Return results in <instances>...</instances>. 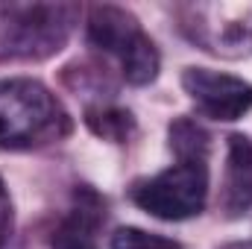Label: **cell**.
I'll return each instance as SVG.
<instances>
[{
  "mask_svg": "<svg viewBox=\"0 0 252 249\" xmlns=\"http://www.w3.org/2000/svg\"><path fill=\"white\" fill-rule=\"evenodd\" d=\"M70 135V115L35 79H0V147L32 150Z\"/></svg>",
  "mask_w": 252,
  "mask_h": 249,
  "instance_id": "6da1fadb",
  "label": "cell"
},
{
  "mask_svg": "<svg viewBox=\"0 0 252 249\" xmlns=\"http://www.w3.org/2000/svg\"><path fill=\"white\" fill-rule=\"evenodd\" d=\"M9 232H12V199L6 193V185L0 182V247L6 244Z\"/></svg>",
  "mask_w": 252,
  "mask_h": 249,
  "instance_id": "7c38bea8",
  "label": "cell"
},
{
  "mask_svg": "<svg viewBox=\"0 0 252 249\" xmlns=\"http://www.w3.org/2000/svg\"><path fill=\"white\" fill-rule=\"evenodd\" d=\"M112 249H182V247L176 241H170V238L126 226V229H118L112 235Z\"/></svg>",
  "mask_w": 252,
  "mask_h": 249,
  "instance_id": "8fae6325",
  "label": "cell"
},
{
  "mask_svg": "<svg viewBox=\"0 0 252 249\" xmlns=\"http://www.w3.org/2000/svg\"><path fill=\"white\" fill-rule=\"evenodd\" d=\"M220 205L226 217H241L252 208V141L247 135H229Z\"/></svg>",
  "mask_w": 252,
  "mask_h": 249,
  "instance_id": "ba28073f",
  "label": "cell"
},
{
  "mask_svg": "<svg viewBox=\"0 0 252 249\" xmlns=\"http://www.w3.org/2000/svg\"><path fill=\"white\" fill-rule=\"evenodd\" d=\"M132 202L158 220H188L205 208L208 158H179L153 179H141L129 190Z\"/></svg>",
  "mask_w": 252,
  "mask_h": 249,
  "instance_id": "277c9868",
  "label": "cell"
},
{
  "mask_svg": "<svg viewBox=\"0 0 252 249\" xmlns=\"http://www.w3.org/2000/svg\"><path fill=\"white\" fill-rule=\"evenodd\" d=\"M106 223V199L94 187H76L73 205L56 226L50 247L53 249H97L100 229Z\"/></svg>",
  "mask_w": 252,
  "mask_h": 249,
  "instance_id": "52a82bcc",
  "label": "cell"
},
{
  "mask_svg": "<svg viewBox=\"0 0 252 249\" xmlns=\"http://www.w3.org/2000/svg\"><path fill=\"white\" fill-rule=\"evenodd\" d=\"M176 18L188 41L205 53L223 59L252 53V3H185Z\"/></svg>",
  "mask_w": 252,
  "mask_h": 249,
  "instance_id": "5b68a950",
  "label": "cell"
},
{
  "mask_svg": "<svg viewBox=\"0 0 252 249\" xmlns=\"http://www.w3.org/2000/svg\"><path fill=\"white\" fill-rule=\"evenodd\" d=\"M223 249H252V241L250 244H229V247H223Z\"/></svg>",
  "mask_w": 252,
  "mask_h": 249,
  "instance_id": "4fadbf2b",
  "label": "cell"
},
{
  "mask_svg": "<svg viewBox=\"0 0 252 249\" xmlns=\"http://www.w3.org/2000/svg\"><path fill=\"white\" fill-rule=\"evenodd\" d=\"M85 124H88V129H91L97 138H106V141H115V144L129 141L132 132H135V118H132V112H126L121 106H109V103L88 106V109H85Z\"/></svg>",
  "mask_w": 252,
  "mask_h": 249,
  "instance_id": "9c48e42d",
  "label": "cell"
},
{
  "mask_svg": "<svg viewBox=\"0 0 252 249\" xmlns=\"http://www.w3.org/2000/svg\"><path fill=\"white\" fill-rule=\"evenodd\" d=\"M88 41L91 47L115 56L124 79L132 85H147L158 76V50L153 38L141 30L132 12L121 6H94L88 12Z\"/></svg>",
  "mask_w": 252,
  "mask_h": 249,
  "instance_id": "3957f363",
  "label": "cell"
},
{
  "mask_svg": "<svg viewBox=\"0 0 252 249\" xmlns=\"http://www.w3.org/2000/svg\"><path fill=\"white\" fill-rule=\"evenodd\" d=\"M208 132L190 118H179L170 124V150L176 158H208Z\"/></svg>",
  "mask_w": 252,
  "mask_h": 249,
  "instance_id": "30bf717a",
  "label": "cell"
},
{
  "mask_svg": "<svg viewBox=\"0 0 252 249\" xmlns=\"http://www.w3.org/2000/svg\"><path fill=\"white\" fill-rule=\"evenodd\" d=\"M182 88L196 109L211 121H238L252 109V85L208 67H188L182 73Z\"/></svg>",
  "mask_w": 252,
  "mask_h": 249,
  "instance_id": "8992f818",
  "label": "cell"
},
{
  "mask_svg": "<svg viewBox=\"0 0 252 249\" xmlns=\"http://www.w3.org/2000/svg\"><path fill=\"white\" fill-rule=\"evenodd\" d=\"M76 21L73 3H0V62L59 53Z\"/></svg>",
  "mask_w": 252,
  "mask_h": 249,
  "instance_id": "7a4b0ae2",
  "label": "cell"
}]
</instances>
